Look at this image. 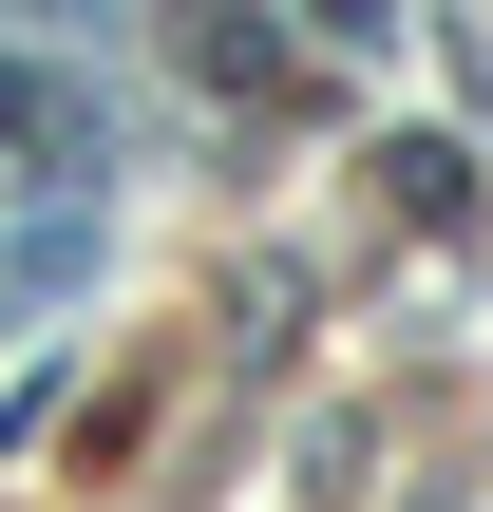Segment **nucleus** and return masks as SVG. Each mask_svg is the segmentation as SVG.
<instances>
[{
    "mask_svg": "<svg viewBox=\"0 0 493 512\" xmlns=\"http://www.w3.org/2000/svg\"><path fill=\"white\" fill-rule=\"evenodd\" d=\"M0 133H19V152H95V95H57V76L0 57Z\"/></svg>",
    "mask_w": 493,
    "mask_h": 512,
    "instance_id": "obj_1",
    "label": "nucleus"
},
{
    "mask_svg": "<svg viewBox=\"0 0 493 512\" xmlns=\"http://www.w3.org/2000/svg\"><path fill=\"white\" fill-rule=\"evenodd\" d=\"M76 266H95V228H76V209H57V228H19V247H0V304H57V285H76Z\"/></svg>",
    "mask_w": 493,
    "mask_h": 512,
    "instance_id": "obj_2",
    "label": "nucleus"
},
{
    "mask_svg": "<svg viewBox=\"0 0 493 512\" xmlns=\"http://www.w3.org/2000/svg\"><path fill=\"white\" fill-rule=\"evenodd\" d=\"M304 19H323V38H399V0H304Z\"/></svg>",
    "mask_w": 493,
    "mask_h": 512,
    "instance_id": "obj_3",
    "label": "nucleus"
}]
</instances>
